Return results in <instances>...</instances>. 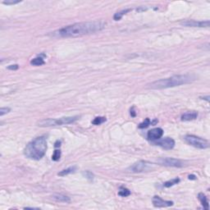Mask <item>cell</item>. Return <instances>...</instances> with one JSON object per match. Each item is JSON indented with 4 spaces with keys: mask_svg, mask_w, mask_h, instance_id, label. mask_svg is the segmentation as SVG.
<instances>
[{
    "mask_svg": "<svg viewBox=\"0 0 210 210\" xmlns=\"http://www.w3.org/2000/svg\"><path fill=\"white\" fill-rule=\"evenodd\" d=\"M194 80H195V77L194 75H190V74L176 75H173L169 78L161 79L156 81L152 82L147 85V88L152 89V90H163V89H167V88L189 84L194 81Z\"/></svg>",
    "mask_w": 210,
    "mask_h": 210,
    "instance_id": "2",
    "label": "cell"
},
{
    "mask_svg": "<svg viewBox=\"0 0 210 210\" xmlns=\"http://www.w3.org/2000/svg\"><path fill=\"white\" fill-rule=\"evenodd\" d=\"M198 199H199V200L200 201L201 204H202V206L204 207V209L209 210V201H208L207 200V197H206L203 193H200V194H198Z\"/></svg>",
    "mask_w": 210,
    "mask_h": 210,
    "instance_id": "14",
    "label": "cell"
},
{
    "mask_svg": "<svg viewBox=\"0 0 210 210\" xmlns=\"http://www.w3.org/2000/svg\"><path fill=\"white\" fill-rule=\"evenodd\" d=\"M31 64L33 65V66H41V65L44 64V61L42 58L38 57V58H35L31 61Z\"/></svg>",
    "mask_w": 210,
    "mask_h": 210,
    "instance_id": "16",
    "label": "cell"
},
{
    "mask_svg": "<svg viewBox=\"0 0 210 210\" xmlns=\"http://www.w3.org/2000/svg\"><path fill=\"white\" fill-rule=\"evenodd\" d=\"M106 122V117H95L93 121H92V124L93 125H101L102 123H104Z\"/></svg>",
    "mask_w": 210,
    "mask_h": 210,
    "instance_id": "17",
    "label": "cell"
},
{
    "mask_svg": "<svg viewBox=\"0 0 210 210\" xmlns=\"http://www.w3.org/2000/svg\"><path fill=\"white\" fill-rule=\"evenodd\" d=\"M179 182H180V179L179 178L173 179V180H171V181H168V182H165V183L163 184V186H165V187H167V188H168V187H171V186H173V185L177 184V183H179Z\"/></svg>",
    "mask_w": 210,
    "mask_h": 210,
    "instance_id": "18",
    "label": "cell"
},
{
    "mask_svg": "<svg viewBox=\"0 0 210 210\" xmlns=\"http://www.w3.org/2000/svg\"><path fill=\"white\" fill-rule=\"evenodd\" d=\"M52 198L54 200L58 201V202H63V203H70V201H71L68 196L63 194H53Z\"/></svg>",
    "mask_w": 210,
    "mask_h": 210,
    "instance_id": "13",
    "label": "cell"
},
{
    "mask_svg": "<svg viewBox=\"0 0 210 210\" xmlns=\"http://www.w3.org/2000/svg\"><path fill=\"white\" fill-rule=\"evenodd\" d=\"M83 174L85 176V177H86V178L90 179V180H93V178H94V175H93V173H90V172H89V171H86V172L83 173Z\"/></svg>",
    "mask_w": 210,
    "mask_h": 210,
    "instance_id": "25",
    "label": "cell"
},
{
    "mask_svg": "<svg viewBox=\"0 0 210 210\" xmlns=\"http://www.w3.org/2000/svg\"><path fill=\"white\" fill-rule=\"evenodd\" d=\"M130 11H131V9H126L122 11V12H119V13H115V15H114V16H113V19H114L115 21H119L120 19L123 17V16L124 15V14H126V13H128V12H130Z\"/></svg>",
    "mask_w": 210,
    "mask_h": 210,
    "instance_id": "19",
    "label": "cell"
},
{
    "mask_svg": "<svg viewBox=\"0 0 210 210\" xmlns=\"http://www.w3.org/2000/svg\"><path fill=\"white\" fill-rule=\"evenodd\" d=\"M47 150V139L45 136H39L31 141L25 146L24 154L26 158L33 160H40L44 157Z\"/></svg>",
    "mask_w": 210,
    "mask_h": 210,
    "instance_id": "3",
    "label": "cell"
},
{
    "mask_svg": "<svg viewBox=\"0 0 210 210\" xmlns=\"http://www.w3.org/2000/svg\"><path fill=\"white\" fill-rule=\"evenodd\" d=\"M11 111L9 108H0V116L3 117V115H5L7 113H8Z\"/></svg>",
    "mask_w": 210,
    "mask_h": 210,
    "instance_id": "24",
    "label": "cell"
},
{
    "mask_svg": "<svg viewBox=\"0 0 210 210\" xmlns=\"http://www.w3.org/2000/svg\"><path fill=\"white\" fill-rule=\"evenodd\" d=\"M78 119H80V117L79 116L67 117H62V118H58V119L49 118V119H43L39 121L37 123V126H40V127L62 126L64 125V124H71V123H75Z\"/></svg>",
    "mask_w": 210,
    "mask_h": 210,
    "instance_id": "4",
    "label": "cell"
},
{
    "mask_svg": "<svg viewBox=\"0 0 210 210\" xmlns=\"http://www.w3.org/2000/svg\"><path fill=\"white\" fill-rule=\"evenodd\" d=\"M154 168V164L147 161H143L140 160L137 163H134L133 165L130 167L128 168V171L132 173H143V172H149Z\"/></svg>",
    "mask_w": 210,
    "mask_h": 210,
    "instance_id": "6",
    "label": "cell"
},
{
    "mask_svg": "<svg viewBox=\"0 0 210 210\" xmlns=\"http://www.w3.org/2000/svg\"><path fill=\"white\" fill-rule=\"evenodd\" d=\"M7 68L9 70H16L18 69V65H16V64H15V65H11V66L8 67Z\"/></svg>",
    "mask_w": 210,
    "mask_h": 210,
    "instance_id": "26",
    "label": "cell"
},
{
    "mask_svg": "<svg viewBox=\"0 0 210 210\" xmlns=\"http://www.w3.org/2000/svg\"><path fill=\"white\" fill-rule=\"evenodd\" d=\"M198 117L197 112L194 111H191V112H187V113H184L182 116V121L183 122H189V121H193V120L196 119Z\"/></svg>",
    "mask_w": 210,
    "mask_h": 210,
    "instance_id": "12",
    "label": "cell"
},
{
    "mask_svg": "<svg viewBox=\"0 0 210 210\" xmlns=\"http://www.w3.org/2000/svg\"><path fill=\"white\" fill-rule=\"evenodd\" d=\"M21 2L20 0H7V1H3V4H6V5H14V4H16V3H19Z\"/></svg>",
    "mask_w": 210,
    "mask_h": 210,
    "instance_id": "23",
    "label": "cell"
},
{
    "mask_svg": "<svg viewBox=\"0 0 210 210\" xmlns=\"http://www.w3.org/2000/svg\"><path fill=\"white\" fill-rule=\"evenodd\" d=\"M182 25L188 26V27H209V21H202L198 22L195 20H187L181 22Z\"/></svg>",
    "mask_w": 210,
    "mask_h": 210,
    "instance_id": "9",
    "label": "cell"
},
{
    "mask_svg": "<svg viewBox=\"0 0 210 210\" xmlns=\"http://www.w3.org/2000/svg\"><path fill=\"white\" fill-rule=\"evenodd\" d=\"M75 170H76V167L75 166L70 167L67 168V169H64L63 170V171H61L60 173H58V175L60 176H64L68 175V174H70V173H74Z\"/></svg>",
    "mask_w": 210,
    "mask_h": 210,
    "instance_id": "15",
    "label": "cell"
},
{
    "mask_svg": "<svg viewBox=\"0 0 210 210\" xmlns=\"http://www.w3.org/2000/svg\"><path fill=\"white\" fill-rule=\"evenodd\" d=\"M189 179H195V176L193 175L191 176H189Z\"/></svg>",
    "mask_w": 210,
    "mask_h": 210,
    "instance_id": "28",
    "label": "cell"
},
{
    "mask_svg": "<svg viewBox=\"0 0 210 210\" xmlns=\"http://www.w3.org/2000/svg\"><path fill=\"white\" fill-rule=\"evenodd\" d=\"M118 194L120 196H123V197H126V196H129L131 194V191H129L128 189L124 188V187H121L120 191H118Z\"/></svg>",
    "mask_w": 210,
    "mask_h": 210,
    "instance_id": "20",
    "label": "cell"
},
{
    "mask_svg": "<svg viewBox=\"0 0 210 210\" xmlns=\"http://www.w3.org/2000/svg\"><path fill=\"white\" fill-rule=\"evenodd\" d=\"M152 202H153L154 207L156 208H166L173 205V201L164 200L161 199L159 196H157V195L154 196L153 200H152Z\"/></svg>",
    "mask_w": 210,
    "mask_h": 210,
    "instance_id": "11",
    "label": "cell"
},
{
    "mask_svg": "<svg viewBox=\"0 0 210 210\" xmlns=\"http://www.w3.org/2000/svg\"><path fill=\"white\" fill-rule=\"evenodd\" d=\"M152 143L155 145L162 147L164 149H167V150H170L175 146V141L173 139L170 138V137H166L163 140H158L152 142Z\"/></svg>",
    "mask_w": 210,
    "mask_h": 210,
    "instance_id": "8",
    "label": "cell"
},
{
    "mask_svg": "<svg viewBox=\"0 0 210 210\" xmlns=\"http://www.w3.org/2000/svg\"><path fill=\"white\" fill-rule=\"evenodd\" d=\"M151 124V121L149 118H146V119L144 120V122L142 123H140V125L138 126V127L140 129H144V128H146V127H148Z\"/></svg>",
    "mask_w": 210,
    "mask_h": 210,
    "instance_id": "21",
    "label": "cell"
},
{
    "mask_svg": "<svg viewBox=\"0 0 210 210\" xmlns=\"http://www.w3.org/2000/svg\"><path fill=\"white\" fill-rule=\"evenodd\" d=\"M106 26V23L101 21L75 23L52 32L53 37H78L100 31Z\"/></svg>",
    "mask_w": 210,
    "mask_h": 210,
    "instance_id": "1",
    "label": "cell"
},
{
    "mask_svg": "<svg viewBox=\"0 0 210 210\" xmlns=\"http://www.w3.org/2000/svg\"><path fill=\"white\" fill-rule=\"evenodd\" d=\"M184 140H185L186 143L191 144V146H194V147L197 148V149H205L209 146V141L203 138H200V137H198L196 135H185L184 137Z\"/></svg>",
    "mask_w": 210,
    "mask_h": 210,
    "instance_id": "5",
    "label": "cell"
},
{
    "mask_svg": "<svg viewBox=\"0 0 210 210\" xmlns=\"http://www.w3.org/2000/svg\"><path fill=\"white\" fill-rule=\"evenodd\" d=\"M163 135V131L162 128L157 127V128H154L149 131L147 134V138L149 140H150L151 142H154L158 140H160L161 137Z\"/></svg>",
    "mask_w": 210,
    "mask_h": 210,
    "instance_id": "10",
    "label": "cell"
},
{
    "mask_svg": "<svg viewBox=\"0 0 210 210\" xmlns=\"http://www.w3.org/2000/svg\"><path fill=\"white\" fill-rule=\"evenodd\" d=\"M131 115H132V117H135V111H134V108H132V109L131 110Z\"/></svg>",
    "mask_w": 210,
    "mask_h": 210,
    "instance_id": "27",
    "label": "cell"
},
{
    "mask_svg": "<svg viewBox=\"0 0 210 210\" xmlns=\"http://www.w3.org/2000/svg\"><path fill=\"white\" fill-rule=\"evenodd\" d=\"M60 158H61V151L58 150V149H56V150L54 151L53 156H52V159L53 161H58L60 159Z\"/></svg>",
    "mask_w": 210,
    "mask_h": 210,
    "instance_id": "22",
    "label": "cell"
},
{
    "mask_svg": "<svg viewBox=\"0 0 210 210\" xmlns=\"http://www.w3.org/2000/svg\"><path fill=\"white\" fill-rule=\"evenodd\" d=\"M158 163L161 165L173 167H184V162L180 159L173 158H161L158 160Z\"/></svg>",
    "mask_w": 210,
    "mask_h": 210,
    "instance_id": "7",
    "label": "cell"
}]
</instances>
